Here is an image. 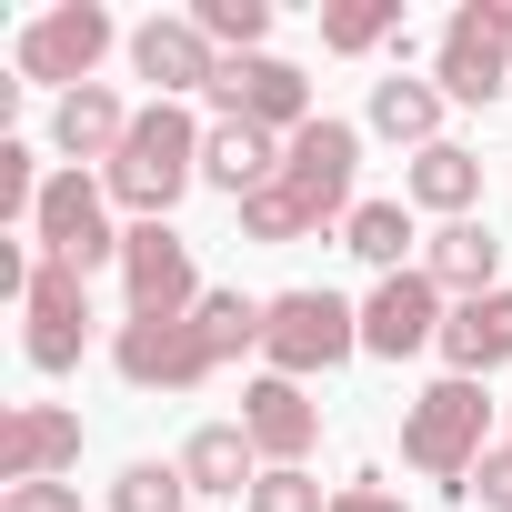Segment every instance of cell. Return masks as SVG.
Wrapping results in <instances>:
<instances>
[{
    "mask_svg": "<svg viewBox=\"0 0 512 512\" xmlns=\"http://www.w3.org/2000/svg\"><path fill=\"white\" fill-rule=\"evenodd\" d=\"M201 141H211V131H201L181 101H151V111L131 121L121 161L101 171V191H111V201H131L141 221H171V201L201 181Z\"/></svg>",
    "mask_w": 512,
    "mask_h": 512,
    "instance_id": "6da1fadb",
    "label": "cell"
},
{
    "mask_svg": "<svg viewBox=\"0 0 512 512\" xmlns=\"http://www.w3.org/2000/svg\"><path fill=\"white\" fill-rule=\"evenodd\" d=\"M482 432H492V402H482V382H432L422 402H412V422H402V462L412 472H432L442 492H462L472 502V472H482Z\"/></svg>",
    "mask_w": 512,
    "mask_h": 512,
    "instance_id": "7a4b0ae2",
    "label": "cell"
},
{
    "mask_svg": "<svg viewBox=\"0 0 512 512\" xmlns=\"http://www.w3.org/2000/svg\"><path fill=\"white\" fill-rule=\"evenodd\" d=\"M352 352H362V312L342 292H282V302H262V362L282 382H312V372H332Z\"/></svg>",
    "mask_w": 512,
    "mask_h": 512,
    "instance_id": "3957f363",
    "label": "cell"
},
{
    "mask_svg": "<svg viewBox=\"0 0 512 512\" xmlns=\"http://www.w3.org/2000/svg\"><path fill=\"white\" fill-rule=\"evenodd\" d=\"M31 241H41V262H71V272L91 282L101 262H121V231H111V191H101L91 171H51Z\"/></svg>",
    "mask_w": 512,
    "mask_h": 512,
    "instance_id": "277c9868",
    "label": "cell"
},
{
    "mask_svg": "<svg viewBox=\"0 0 512 512\" xmlns=\"http://www.w3.org/2000/svg\"><path fill=\"white\" fill-rule=\"evenodd\" d=\"M512 91V0H462L442 21V101H502Z\"/></svg>",
    "mask_w": 512,
    "mask_h": 512,
    "instance_id": "5b68a950",
    "label": "cell"
},
{
    "mask_svg": "<svg viewBox=\"0 0 512 512\" xmlns=\"http://www.w3.org/2000/svg\"><path fill=\"white\" fill-rule=\"evenodd\" d=\"M111 362H121L131 392H201L221 372V352L201 342V322H141V312L111 332Z\"/></svg>",
    "mask_w": 512,
    "mask_h": 512,
    "instance_id": "8992f818",
    "label": "cell"
},
{
    "mask_svg": "<svg viewBox=\"0 0 512 512\" xmlns=\"http://www.w3.org/2000/svg\"><path fill=\"white\" fill-rule=\"evenodd\" d=\"M121 282H131V312H141V322H191V312H201L191 241H181L171 221H141V231H121Z\"/></svg>",
    "mask_w": 512,
    "mask_h": 512,
    "instance_id": "52a82bcc",
    "label": "cell"
},
{
    "mask_svg": "<svg viewBox=\"0 0 512 512\" xmlns=\"http://www.w3.org/2000/svg\"><path fill=\"white\" fill-rule=\"evenodd\" d=\"M111 41H121V31H111L101 0H61V11H41V21L21 31V81L91 91V71H101V51H111Z\"/></svg>",
    "mask_w": 512,
    "mask_h": 512,
    "instance_id": "ba28073f",
    "label": "cell"
},
{
    "mask_svg": "<svg viewBox=\"0 0 512 512\" xmlns=\"http://www.w3.org/2000/svg\"><path fill=\"white\" fill-rule=\"evenodd\" d=\"M211 101H221V121H251V131H272V141L322 121V111H312V81H302L292 61H272V51H251V61H221Z\"/></svg>",
    "mask_w": 512,
    "mask_h": 512,
    "instance_id": "9c48e42d",
    "label": "cell"
},
{
    "mask_svg": "<svg viewBox=\"0 0 512 512\" xmlns=\"http://www.w3.org/2000/svg\"><path fill=\"white\" fill-rule=\"evenodd\" d=\"M352 171H362V131H352V121H332V111H322L312 131H292V141H282V181H292L322 221H332V211L352 221Z\"/></svg>",
    "mask_w": 512,
    "mask_h": 512,
    "instance_id": "30bf717a",
    "label": "cell"
},
{
    "mask_svg": "<svg viewBox=\"0 0 512 512\" xmlns=\"http://www.w3.org/2000/svg\"><path fill=\"white\" fill-rule=\"evenodd\" d=\"M21 312H31V332H21V342H31V372H71L81 342H91V282H81L71 262H41Z\"/></svg>",
    "mask_w": 512,
    "mask_h": 512,
    "instance_id": "8fae6325",
    "label": "cell"
},
{
    "mask_svg": "<svg viewBox=\"0 0 512 512\" xmlns=\"http://www.w3.org/2000/svg\"><path fill=\"white\" fill-rule=\"evenodd\" d=\"M442 282L432 272H392V282H372V302H362V352H382V362H412L422 342H442Z\"/></svg>",
    "mask_w": 512,
    "mask_h": 512,
    "instance_id": "7c38bea8",
    "label": "cell"
},
{
    "mask_svg": "<svg viewBox=\"0 0 512 512\" xmlns=\"http://www.w3.org/2000/svg\"><path fill=\"white\" fill-rule=\"evenodd\" d=\"M241 432H251V452H262V462L282 472V462H302V452L322 442V402H312L302 382H282V372H262V382L241 392Z\"/></svg>",
    "mask_w": 512,
    "mask_h": 512,
    "instance_id": "4fadbf2b",
    "label": "cell"
},
{
    "mask_svg": "<svg viewBox=\"0 0 512 512\" xmlns=\"http://www.w3.org/2000/svg\"><path fill=\"white\" fill-rule=\"evenodd\" d=\"M71 462H81V412H61V402H21L11 432H0V492H11V482H61Z\"/></svg>",
    "mask_w": 512,
    "mask_h": 512,
    "instance_id": "5bb4252c",
    "label": "cell"
},
{
    "mask_svg": "<svg viewBox=\"0 0 512 512\" xmlns=\"http://www.w3.org/2000/svg\"><path fill=\"white\" fill-rule=\"evenodd\" d=\"M131 71L161 81V101H181V91H211V81H221V51H211L201 21L181 11V21H141V31H131Z\"/></svg>",
    "mask_w": 512,
    "mask_h": 512,
    "instance_id": "9a60e30c",
    "label": "cell"
},
{
    "mask_svg": "<svg viewBox=\"0 0 512 512\" xmlns=\"http://www.w3.org/2000/svg\"><path fill=\"white\" fill-rule=\"evenodd\" d=\"M131 121L141 111H121V91L111 81H91V91H61V111H51V141L71 151V161H121V141H131Z\"/></svg>",
    "mask_w": 512,
    "mask_h": 512,
    "instance_id": "2e32d148",
    "label": "cell"
},
{
    "mask_svg": "<svg viewBox=\"0 0 512 512\" xmlns=\"http://www.w3.org/2000/svg\"><path fill=\"white\" fill-rule=\"evenodd\" d=\"M422 272H432L442 292H462V302L502 292V282H492V272H502V241H492V221H442V231L422 241Z\"/></svg>",
    "mask_w": 512,
    "mask_h": 512,
    "instance_id": "e0dca14e",
    "label": "cell"
},
{
    "mask_svg": "<svg viewBox=\"0 0 512 512\" xmlns=\"http://www.w3.org/2000/svg\"><path fill=\"white\" fill-rule=\"evenodd\" d=\"M201 181L231 191V201L272 191V181H282V141H272V131H251V121H221V131L201 141Z\"/></svg>",
    "mask_w": 512,
    "mask_h": 512,
    "instance_id": "ac0fdd59",
    "label": "cell"
},
{
    "mask_svg": "<svg viewBox=\"0 0 512 512\" xmlns=\"http://www.w3.org/2000/svg\"><path fill=\"white\" fill-rule=\"evenodd\" d=\"M442 362H452L462 382H482L492 362H512V292H482V302H462V312L442 322Z\"/></svg>",
    "mask_w": 512,
    "mask_h": 512,
    "instance_id": "d6986e66",
    "label": "cell"
},
{
    "mask_svg": "<svg viewBox=\"0 0 512 512\" xmlns=\"http://www.w3.org/2000/svg\"><path fill=\"white\" fill-rule=\"evenodd\" d=\"M181 472H191V492H251V482H262V452H251L241 422H201L181 442Z\"/></svg>",
    "mask_w": 512,
    "mask_h": 512,
    "instance_id": "ffe728a7",
    "label": "cell"
},
{
    "mask_svg": "<svg viewBox=\"0 0 512 512\" xmlns=\"http://www.w3.org/2000/svg\"><path fill=\"white\" fill-rule=\"evenodd\" d=\"M412 201H422V211H442V221H472V201H482V161H472L462 141L412 151Z\"/></svg>",
    "mask_w": 512,
    "mask_h": 512,
    "instance_id": "44dd1931",
    "label": "cell"
},
{
    "mask_svg": "<svg viewBox=\"0 0 512 512\" xmlns=\"http://www.w3.org/2000/svg\"><path fill=\"white\" fill-rule=\"evenodd\" d=\"M372 131L382 141H412V151H432L442 141V81H372Z\"/></svg>",
    "mask_w": 512,
    "mask_h": 512,
    "instance_id": "7402d4cb",
    "label": "cell"
},
{
    "mask_svg": "<svg viewBox=\"0 0 512 512\" xmlns=\"http://www.w3.org/2000/svg\"><path fill=\"white\" fill-rule=\"evenodd\" d=\"M342 251H362V262L392 282V272H402V251H412V211H402V201H352V221H342Z\"/></svg>",
    "mask_w": 512,
    "mask_h": 512,
    "instance_id": "603a6c76",
    "label": "cell"
},
{
    "mask_svg": "<svg viewBox=\"0 0 512 512\" xmlns=\"http://www.w3.org/2000/svg\"><path fill=\"white\" fill-rule=\"evenodd\" d=\"M191 21H201L211 51L251 61V51H262V31H272V0H191Z\"/></svg>",
    "mask_w": 512,
    "mask_h": 512,
    "instance_id": "cb8c5ba5",
    "label": "cell"
},
{
    "mask_svg": "<svg viewBox=\"0 0 512 512\" xmlns=\"http://www.w3.org/2000/svg\"><path fill=\"white\" fill-rule=\"evenodd\" d=\"M201 342L221 352V362H241V352H262V302H241V292H201Z\"/></svg>",
    "mask_w": 512,
    "mask_h": 512,
    "instance_id": "d4e9b609",
    "label": "cell"
},
{
    "mask_svg": "<svg viewBox=\"0 0 512 512\" xmlns=\"http://www.w3.org/2000/svg\"><path fill=\"white\" fill-rule=\"evenodd\" d=\"M392 31H402V0H332V11H322L332 51H382Z\"/></svg>",
    "mask_w": 512,
    "mask_h": 512,
    "instance_id": "484cf974",
    "label": "cell"
},
{
    "mask_svg": "<svg viewBox=\"0 0 512 512\" xmlns=\"http://www.w3.org/2000/svg\"><path fill=\"white\" fill-rule=\"evenodd\" d=\"M241 231H251V241H302V231H322V211H312L292 181H272V191L241 201Z\"/></svg>",
    "mask_w": 512,
    "mask_h": 512,
    "instance_id": "4316f807",
    "label": "cell"
},
{
    "mask_svg": "<svg viewBox=\"0 0 512 512\" xmlns=\"http://www.w3.org/2000/svg\"><path fill=\"white\" fill-rule=\"evenodd\" d=\"M181 502H191V472L181 462H131L111 482V512H181Z\"/></svg>",
    "mask_w": 512,
    "mask_h": 512,
    "instance_id": "83f0119b",
    "label": "cell"
},
{
    "mask_svg": "<svg viewBox=\"0 0 512 512\" xmlns=\"http://www.w3.org/2000/svg\"><path fill=\"white\" fill-rule=\"evenodd\" d=\"M41 151L31 141H0V221H41Z\"/></svg>",
    "mask_w": 512,
    "mask_h": 512,
    "instance_id": "f1b7e54d",
    "label": "cell"
},
{
    "mask_svg": "<svg viewBox=\"0 0 512 512\" xmlns=\"http://www.w3.org/2000/svg\"><path fill=\"white\" fill-rule=\"evenodd\" d=\"M251 512H332V492H322L302 462H282V472H262V482H251Z\"/></svg>",
    "mask_w": 512,
    "mask_h": 512,
    "instance_id": "f546056e",
    "label": "cell"
},
{
    "mask_svg": "<svg viewBox=\"0 0 512 512\" xmlns=\"http://www.w3.org/2000/svg\"><path fill=\"white\" fill-rule=\"evenodd\" d=\"M0 512H81V482H11Z\"/></svg>",
    "mask_w": 512,
    "mask_h": 512,
    "instance_id": "4dcf8cb0",
    "label": "cell"
},
{
    "mask_svg": "<svg viewBox=\"0 0 512 512\" xmlns=\"http://www.w3.org/2000/svg\"><path fill=\"white\" fill-rule=\"evenodd\" d=\"M472 492H482V512H512V442H502V452H482Z\"/></svg>",
    "mask_w": 512,
    "mask_h": 512,
    "instance_id": "1f68e13d",
    "label": "cell"
},
{
    "mask_svg": "<svg viewBox=\"0 0 512 512\" xmlns=\"http://www.w3.org/2000/svg\"><path fill=\"white\" fill-rule=\"evenodd\" d=\"M332 512H412V502H392V492L362 472V482H342V492H332Z\"/></svg>",
    "mask_w": 512,
    "mask_h": 512,
    "instance_id": "d6a6232c",
    "label": "cell"
}]
</instances>
